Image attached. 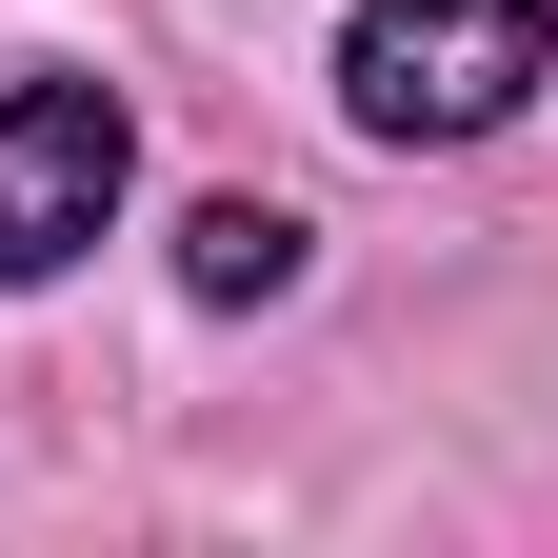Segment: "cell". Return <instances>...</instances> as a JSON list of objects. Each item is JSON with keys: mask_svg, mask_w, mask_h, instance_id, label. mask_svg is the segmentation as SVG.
<instances>
[{"mask_svg": "<svg viewBox=\"0 0 558 558\" xmlns=\"http://www.w3.org/2000/svg\"><path fill=\"white\" fill-rule=\"evenodd\" d=\"M558 81V0H360V40H339V120L360 140H499L519 100Z\"/></svg>", "mask_w": 558, "mask_h": 558, "instance_id": "6da1fadb", "label": "cell"}, {"mask_svg": "<svg viewBox=\"0 0 558 558\" xmlns=\"http://www.w3.org/2000/svg\"><path fill=\"white\" fill-rule=\"evenodd\" d=\"M120 180H140V120L100 81H0V300L81 259L120 220Z\"/></svg>", "mask_w": 558, "mask_h": 558, "instance_id": "7a4b0ae2", "label": "cell"}, {"mask_svg": "<svg viewBox=\"0 0 558 558\" xmlns=\"http://www.w3.org/2000/svg\"><path fill=\"white\" fill-rule=\"evenodd\" d=\"M180 279H199V300H279V279H300V199H199Z\"/></svg>", "mask_w": 558, "mask_h": 558, "instance_id": "3957f363", "label": "cell"}]
</instances>
